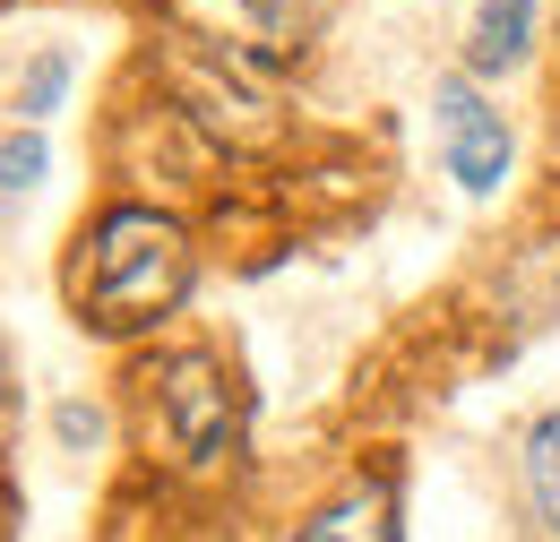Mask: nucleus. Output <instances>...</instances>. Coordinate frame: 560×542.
Returning a JSON list of instances; mask_svg holds the SVG:
<instances>
[{"label":"nucleus","mask_w":560,"mask_h":542,"mask_svg":"<svg viewBox=\"0 0 560 542\" xmlns=\"http://www.w3.org/2000/svg\"><path fill=\"white\" fill-rule=\"evenodd\" d=\"M431 113H440L448 181H457V190H475V199H491V190L509 181V121L491 113L466 78H440V86H431Z\"/></svg>","instance_id":"obj_3"},{"label":"nucleus","mask_w":560,"mask_h":542,"mask_svg":"<svg viewBox=\"0 0 560 542\" xmlns=\"http://www.w3.org/2000/svg\"><path fill=\"white\" fill-rule=\"evenodd\" d=\"M190 284V241L173 215L155 207H113L95 233H86V268H78V302L95 328L130 337L147 319H164Z\"/></svg>","instance_id":"obj_1"},{"label":"nucleus","mask_w":560,"mask_h":542,"mask_svg":"<svg viewBox=\"0 0 560 542\" xmlns=\"http://www.w3.org/2000/svg\"><path fill=\"white\" fill-rule=\"evenodd\" d=\"M95 431H104V422H95L86 405H61V439H95Z\"/></svg>","instance_id":"obj_10"},{"label":"nucleus","mask_w":560,"mask_h":542,"mask_svg":"<svg viewBox=\"0 0 560 542\" xmlns=\"http://www.w3.org/2000/svg\"><path fill=\"white\" fill-rule=\"evenodd\" d=\"M147 388H155L164 439H173L182 466H215V457L242 439V397H233V379H224L215 353H173V362H155Z\"/></svg>","instance_id":"obj_2"},{"label":"nucleus","mask_w":560,"mask_h":542,"mask_svg":"<svg viewBox=\"0 0 560 542\" xmlns=\"http://www.w3.org/2000/svg\"><path fill=\"white\" fill-rule=\"evenodd\" d=\"M44 164H52V155H44V138H35V130H0V199L35 190V181H44Z\"/></svg>","instance_id":"obj_8"},{"label":"nucleus","mask_w":560,"mask_h":542,"mask_svg":"<svg viewBox=\"0 0 560 542\" xmlns=\"http://www.w3.org/2000/svg\"><path fill=\"white\" fill-rule=\"evenodd\" d=\"M293 542H397V491H388V482H353V491H337Z\"/></svg>","instance_id":"obj_5"},{"label":"nucleus","mask_w":560,"mask_h":542,"mask_svg":"<svg viewBox=\"0 0 560 542\" xmlns=\"http://www.w3.org/2000/svg\"><path fill=\"white\" fill-rule=\"evenodd\" d=\"M190 26H199V44H242V52H259V61H284L293 44H302V17H311V0H173Z\"/></svg>","instance_id":"obj_4"},{"label":"nucleus","mask_w":560,"mask_h":542,"mask_svg":"<svg viewBox=\"0 0 560 542\" xmlns=\"http://www.w3.org/2000/svg\"><path fill=\"white\" fill-rule=\"evenodd\" d=\"M526 508L560 534V413H535L526 431Z\"/></svg>","instance_id":"obj_7"},{"label":"nucleus","mask_w":560,"mask_h":542,"mask_svg":"<svg viewBox=\"0 0 560 542\" xmlns=\"http://www.w3.org/2000/svg\"><path fill=\"white\" fill-rule=\"evenodd\" d=\"M526 44H535V0H483L475 9V35H466V61L500 78V69L526 61Z\"/></svg>","instance_id":"obj_6"},{"label":"nucleus","mask_w":560,"mask_h":542,"mask_svg":"<svg viewBox=\"0 0 560 542\" xmlns=\"http://www.w3.org/2000/svg\"><path fill=\"white\" fill-rule=\"evenodd\" d=\"M61 86H70V52H44V61L26 69V86H18V113H26V121H44V113L61 104Z\"/></svg>","instance_id":"obj_9"}]
</instances>
